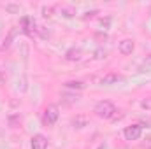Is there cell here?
<instances>
[{
    "label": "cell",
    "mask_w": 151,
    "mask_h": 149,
    "mask_svg": "<svg viewBox=\"0 0 151 149\" xmlns=\"http://www.w3.org/2000/svg\"><path fill=\"white\" fill-rule=\"evenodd\" d=\"M114 112H116V107H114L111 102H107V100H102V102H99L95 105V114L99 117H102V119H111V117H114Z\"/></svg>",
    "instance_id": "cell-1"
},
{
    "label": "cell",
    "mask_w": 151,
    "mask_h": 149,
    "mask_svg": "<svg viewBox=\"0 0 151 149\" xmlns=\"http://www.w3.org/2000/svg\"><path fill=\"white\" fill-rule=\"evenodd\" d=\"M123 135H125L127 140H137L142 135V125H130V126H127Z\"/></svg>",
    "instance_id": "cell-2"
},
{
    "label": "cell",
    "mask_w": 151,
    "mask_h": 149,
    "mask_svg": "<svg viewBox=\"0 0 151 149\" xmlns=\"http://www.w3.org/2000/svg\"><path fill=\"white\" fill-rule=\"evenodd\" d=\"M60 112H58V107L56 105H47L46 111H44V123L46 125H55L56 119H58Z\"/></svg>",
    "instance_id": "cell-3"
},
{
    "label": "cell",
    "mask_w": 151,
    "mask_h": 149,
    "mask_svg": "<svg viewBox=\"0 0 151 149\" xmlns=\"http://www.w3.org/2000/svg\"><path fill=\"white\" fill-rule=\"evenodd\" d=\"M118 49H119L121 54H132L134 49H135V44H134L132 39H123V40L118 44Z\"/></svg>",
    "instance_id": "cell-4"
},
{
    "label": "cell",
    "mask_w": 151,
    "mask_h": 149,
    "mask_svg": "<svg viewBox=\"0 0 151 149\" xmlns=\"http://www.w3.org/2000/svg\"><path fill=\"white\" fill-rule=\"evenodd\" d=\"M30 144H32V149H47V139L44 135L37 133V135L32 137V142Z\"/></svg>",
    "instance_id": "cell-5"
},
{
    "label": "cell",
    "mask_w": 151,
    "mask_h": 149,
    "mask_svg": "<svg viewBox=\"0 0 151 149\" xmlns=\"http://www.w3.org/2000/svg\"><path fill=\"white\" fill-rule=\"evenodd\" d=\"M123 77L118 74H114V72H109V74H106L102 79H100V84H104V86H109V84H114V82H118V81H121Z\"/></svg>",
    "instance_id": "cell-6"
},
{
    "label": "cell",
    "mask_w": 151,
    "mask_h": 149,
    "mask_svg": "<svg viewBox=\"0 0 151 149\" xmlns=\"http://www.w3.org/2000/svg\"><path fill=\"white\" fill-rule=\"evenodd\" d=\"M67 60H70V62H77V60H81V49H70L69 53H67Z\"/></svg>",
    "instance_id": "cell-7"
},
{
    "label": "cell",
    "mask_w": 151,
    "mask_h": 149,
    "mask_svg": "<svg viewBox=\"0 0 151 149\" xmlns=\"http://www.w3.org/2000/svg\"><path fill=\"white\" fill-rule=\"evenodd\" d=\"M65 88H69V90H83L84 82H81V81H69V82H65Z\"/></svg>",
    "instance_id": "cell-8"
},
{
    "label": "cell",
    "mask_w": 151,
    "mask_h": 149,
    "mask_svg": "<svg viewBox=\"0 0 151 149\" xmlns=\"http://www.w3.org/2000/svg\"><path fill=\"white\" fill-rule=\"evenodd\" d=\"M141 105H142L144 109H151V98H146V100H142V102H141Z\"/></svg>",
    "instance_id": "cell-9"
},
{
    "label": "cell",
    "mask_w": 151,
    "mask_h": 149,
    "mask_svg": "<svg viewBox=\"0 0 151 149\" xmlns=\"http://www.w3.org/2000/svg\"><path fill=\"white\" fill-rule=\"evenodd\" d=\"M142 148L144 149H151V137H148V139L142 142Z\"/></svg>",
    "instance_id": "cell-10"
},
{
    "label": "cell",
    "mask_w": 151,
    "mask_h": 149,
    "mask_svg": "<svg viewBox=\"0 0 151 149\" xmlns=\"http://www.w3.org/2000/svg\"><path fill=\"white\" fill-rule=\"evenodd\" d=\"M95 14H97V11H90V12H86V14H84V19H88V18H93Z\"/></svg>",
    "instance_id": "cell-11"
},
{
    "label": "cell",
    "mask_w": 151,
    "mask_h": 149,
    "mask_svg": "<svg viewBox=\"0 0 151 149\" xmlns=\"http://www.w3.org/2000/svg\"><path fill=\"white\" fill-rule=\"evenodd\" d=\"M86 121L83 119V117H77V119H74V125H84Z\"/></svg>",
    "instance_id": "cell-12"
},
{
    "label": "cell",
    "mask_w": 151,
    "mask_h": 149,
    "mask_svg": "<svg viewBox=\"0 0 151 149\" xmlns=\"http://www.w3.org/2000/svg\"><path fill=\"white\" fill-rule=\"evenodd\" d=\"M109 23H111V19H109V18L102 19V27H106V28H107V27H109Z\"/></svg>",
    "instance_id": "cell-13"
},
{
    "label": "cell",
    "mask_w": 151,
    "mask_h": 149,
    "mask_svg": "<svg viewBox=\"0 0 151 149\" xmlns=\"http://www.w3.org/2000/svg\"><path fill=\"white\" fill-rule=\"evenodd\" d=\"M7 9L12 11V12H18V11H19V7H14V5H7Z\"/></svg>",
    "instance_id": "cell-14"
},
{
    "label": "cell",
    "mask_w": 151,
    "mask_h": 149,
    "mask_svg": "<svg viewBox=\"0 0 151 149\" xmlns=\"http://www.w3.org/2000/svg\"><path fill=\"white\" fill-rule=\"evenodd\" d=\"M99 149H106V146H100V148H99Z\"/></svg>",
    "instance_id": "cell-15"
}]
</instances>
